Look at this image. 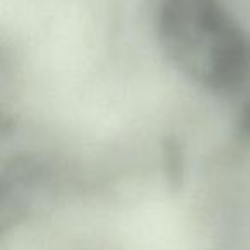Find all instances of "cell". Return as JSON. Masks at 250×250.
Wrapping results in <instances>:
<instances>
[{"instance_id":"1","label":"cell","mask_w":250,"mask_h":250,"mask_svg":"<svg viewBox=\"0 0 250 250\" xmlns=\"http://www.w3.org/2000/svg\"><path fill=\"white\" fill-rule=\"evenodd\" d=\"M160 38L175 65L208 89L229 93L250 77V40L219 0H165Z\"/></svg>"},{"instance_id":"2","label":"cell","mask_w":250,"mask_h":250,"mask_svg":"<svg viewBox=\"0 0 250 250\" xmlns=\"http://www.w3.org/2000/svg\"><path fill=\"white\" fill-rule=\"evenodd\" d=\"M240 125H242V130L245 136H250V103L245 106V110H243V115H242V122H240Z\"/></svg>"}]
</instances>
